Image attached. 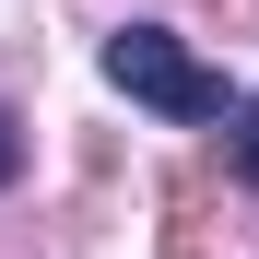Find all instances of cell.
Returning a JSON list of instances; mask_svg holds the SVG:
<instances>
[{
  "mask_svg": "<svg viewBox=\"0 0 259 259\" xmlns=\"http://www.w3.org/2000/svg\"><path fill=\"white\" fill-rule=\"evenodd\" d=\"M106 82H118V95H142V106H165V118H236L224 71L189 59L165 24H118V35H106Z\"/></svg>",
  "mask_w": 259,
  "mask_h": 259,
  "instance_id": "6da1fadb",
  "label": "cell"
},
{
  "mask_svg": "<svg viewBox=\"0 0 259 259\" xmlns=\"http://www.w3.org/2000/svg\"><path fill=\"white\" fill-rule=\"evenodd\" d=\"M236 177H247V189H259V95H247V106H236Z\"/></svg>",
  "mask_w": 259,
  "mask_h": 259,
  "instance_id": "7a4b0ae2",
  "label": "cell"
},
{
  "mask_svg": "<svg viewBox=\"0 0 259 259\" xmlns=\"http://www.w3.org/2000/svg\"><path fill=\"white\" fill-rule=\"evenodd\" d=\"M24 177V130H12V106H0V189Z\"/></svg>",
  "mask_w": 259,
  "mask_h": 259,
  "instance_id": "3957f363",
  "label": "cell"
}]
</instances>
